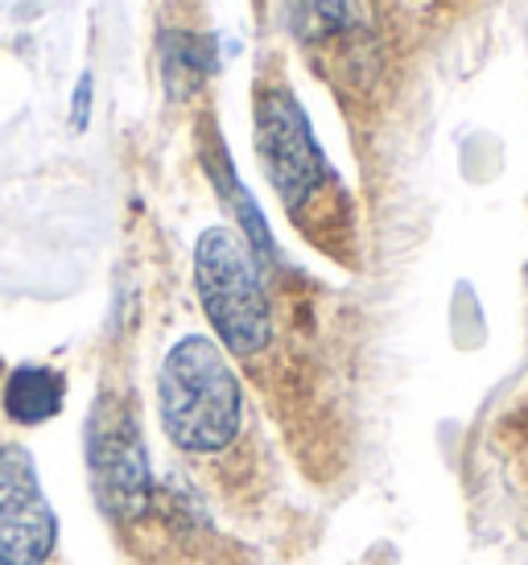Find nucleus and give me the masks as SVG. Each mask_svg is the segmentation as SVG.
Here are the masks:
<instances>
[{"label": "nucleus", "mask_w": 528, "mask_h": 565, "mask_svg": "<svg viewBox=\"0 0 528 565\" xmlns=\"http://www.w3.org/2000/svg\"><path fill=\"white\" fill-rule=\"evenodd\" d=\"M157 413L166 438L187 455L228 450L244 425V388L215 339L187 334L157 372Z\"/></svg>", "instance_id": "nucleus-1"}, {"label": "nucleus", "mask_w": 528, "mask_h": 565, "mask_svg": "<svg viewBox=\"0 0 528 565\" xmlns=\"http://www.w3.org/2000/svg\"><path fill=\"white\" fill-rule=\"evenodd\" d=\"M194 289L211 318L219 347L232 355H256L273 339V306L261 277V260L249 239L232 227H207L194 244Z\"/></svg>", "instance_id": "nucleus-2"}, {"label": "nucleus", "mask_w": 528, "mask_h": 565, "mask_svg": "<svg viewBox=\"0 0 528 565\" xmlns=\"http://www.w3.org/2000/svg\"><path fill=\"white\" fill-rule=\"evenodd\" d=\"M87 475H92L95 500L116 520H133L149 508V487H154V467H149V446L140 434V417L133 401L120 393H104L92 405L87 417Z\"/></svg>", "instance_id": "nucleus-3"}, {"label": "nucleus", "mask_w": 528, "mask_h": 565, "mask_svg": "<svg viewBox=\"0 0 528 565\" xmlns=\"http://www.w3.org/2000/svg\"><path fill=\"white\" fill-rule=\"evenodd\" d=\"M256 153L289 211H302V203L330 178L310 120L285 87H264L256 95Z\"/></svg>", "instance_id": "nucleus-4"}, {"label": "nucleus", "mask_w": 528, "mask_h": 565, "mask_svg": "<svg viewBox=\"0 0 528 565\" xmlns=\"http://www.w3.org/2000/svg\"><path fill=\"white\" fill-rule=\"evenodd\" d=\"M59 545V516L50 508L33 455L17 441L0 446V565H46Z\"/></svg>", "instance_id": "nucleus-5"}, {"label": "nucleus", "mask_w": 528, "mask_h": 565, "mask_svg": "<svg viewBox=\"0 0 528 565\" xmlns=\"http://www.w3.org/2000/svg\"><path fill=\"white\" fill-rule=\"evenodd\" d=\"M66 380L54 367H17L4 384V413L17 425H42L63 413Z\"/></svg>", "instance_id": "nucleus-6"}, {"label": "nucleus", "mask_w": 528, "mask_h": 565, "mask_svg": "<svg viewBox=\"0 0 528 565\" xmlns=\"http://www.w3.org/2000/svg\"><path fill=\"white\" fill-rule=\"evenodd\" d=\"M215 66L211 42H202L194 33H166L161 38V71H166V87L170 95H190Z\"/></svg>", "instance_id": "nucleus-7"}, {"label": "nucleus", "mask_w": 528, "mask_h": 565, "mask_svg": "<svg viewBox=\"0 0 528 565\" xmlns=\"http://www.w3.org/2000/svg\"><path fill=\"white\" fill-rule=\"evenodd\" d=\"M314 13L327 21L330 30L347 25V0H314Z\"/></svg>", "instance_id": "nucleus-8"}, {"label": "nucleus", "mask_w": 528, "mask_h": 565, "mask_svg": "<svg viewBox=\"0 0 528 565\" xmlns=\"http://www.w3.org/2000/svg\"><path fill=\"white\" fill-rule=\"evenodd\" d=\"M87 87H92L87 79L78 83V95H75V128L87 125Z\"/></svg>", "instance_id": "nucleus-9"}]
</instances>
